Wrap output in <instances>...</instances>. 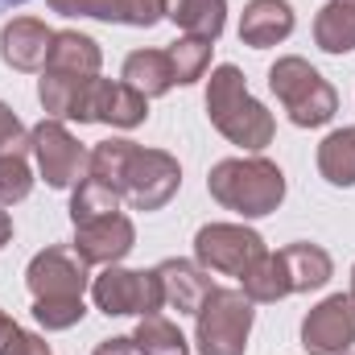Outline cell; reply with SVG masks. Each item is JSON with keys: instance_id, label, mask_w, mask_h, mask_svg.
Here are the masks:
<instances>
[{"instance_id": "obj_15", "label": "cell", "mask_w": 355, "mask_h": 355, "mask_svg": "<svg viewBox=\"0 0 355 355\" xmlns=\"http://www.w3.org/2000/svg\"><path fill=\"white\" fill-rule=\"evenodd\" d=\"M157 281H162L166 306H174L178 314H198V306L215 289L211 277H207V268L194 265V261H162L157 265Z\"/></svg>"}, {"instance_id": "obj_3", "label": "cell", "mask_w": 355, "mask_h": 355, "mask_svg": "<svg viewBox=\"0 0 355 355\" xmlns=\"http://www.w3.org/2000/svg\"><path fill=\"white\" fill-rule=\"evenodd\" d=\"M207 190H211V198L219 207H227V211H236L244 219H261V215L281 207L285 174L268 157H227V162H219L211 170Z\"/></svg>"}, {"instance_id": "obj_21", "label": "cell", "mask_w": 355, "mask_h": 355, "mask_svg": "<svg viewBox=\"0 0 355 355\" xmlns=\"http://www.w3.org/2000/svg\"><path fill=\"white\" fill-rule=\"evenodd\" d=\"M314 42L327 54H347L355 50V0H331L314 17Z\"/></svg>"}, {"instance_id": "obj_7", "label": "cell", "mask_w": 355, "mask_h": 355, "mask_svg": "<svg viewBox=\"0 0 355 355\" xmlns=\"http://www.w3.org/2000/svg\"><path fill=\"white\" fill-rule=\"evenodd\" d=\"M265 252V240L244 223H207L194 236V261L207 272H223V277H244Z\"/></svg>"}, {"instance_id": "obj_30", "label": "cell", "mask_w": 355, "mask_h": 355, "mask_svg": "<svg viewBox=\"0 0 355 355\" xmlns=\"http://www.w3.org/2000/svg\"><path fill=\"white\" fill-rule=\"evenodd\" d=\"M25 149H29V132L17 120V112L0 99V157H25Z\"/></svg>"}, {"instance_id": "obj_11", "label": "cell", "mask_w": 355, "mask_h": 355, "mask_svg": "<svg viewBox=\"0 0 355 355\" xmlns=\"http://www.w3.org/2000/svg\"><path fill=\"white\" fill-rule=\"evenodd\" d=\"M355 343V297L335 293L318 302L302 322V347L310 355H347Z\"/></svg>"}, {"instance_id": "obj_16", "label": "cell", "mask_w": 355, "mask_h": 355, "mask_svg": "<svg viewBox=\"0 0 355 355\" xmlns=\"http://www.w3.org/2000/svg\"><path fill=\"white\" fill-rule=\"evenodd\" d=\"M293 33V8L289 0H248L244 17H240V42L252 50L277 46Z\"/></svg>"}, {"instance_id": "obj_22", "label": "cell", "mask_w": 355, "mask_h": 355, "mask_svg": "<svg viewBox=\"0 0 355 355\" xmlns=\"http://www.w3.org/2000/svg\"><path fill=\"white\" fill-rule=\"evenodd\" d=\"M240 285H244V293H248L252 302H281V297L293 293L289 268H285V261H281V252H265L257 265L240 277Z\"/></svg>"}, {"instance_id": "obj_14", "label": "cell", "mask_w": 355, "mask_h": 355, "mask_svg": "<svg viewBox=\"0 0 355 355\" xmlns=\"http://www.w3.org/2000/svg\"><path fill=\"white\" fill-rule=\"evenodd\" d=\"M50 8L62 17H99L137 29H149L166 17V0H50Z\"/></svg>"}, {"instance_id": "obj_12", "label": "cell", "mask_w": 355, "mask_h": 355, "mask_svg": "<svg viewBox=\"0 0 355 355\" xmlns=\"http://www.w3.org/2000/svg\"><path fill=\"white\" fill-rule=\"evenodd\" d=\"M137 244V227L128 215H107V219H95V223H83L75 227V252L87 261V265H120Z\"/></svg>"}, {"instance_id": "obj_20", "label": "cell", "mask_w": 355, "mask_h": 355, "mask_svg": "<svg viewBox=\"0 0 355 355\" xmlns=\"http://www.w3.org/2000/svg\"><path fill=\"white\" fill-rule=\"evenodd\" d=\"M281 261L289 268V285H293V293H310V289H322L327 281H331V257L318 248V244H289V248H281Z\"/></svg>"}, {"instance_id": "obj_4", "label": "cell", "mask_w": 355, "mask_h": 355, "mask_svg": "<svg viewBox=\"0 0 355 355\" xmlns=\"http://www.w3.org/2000/svg\"><path fill=\"white\" fill-rule=\"evenodd\" d=\"M268 87L281 99V107L289 112V120L297 128H318L327 120H335L339 112V95L335 87L306 62V58H277L268 71Z\"/></svg>"}, {"instance_id": "obj_29", "label": "cell", "mask_w": 355, "mask_h": 355, "mask_svg": "<svg viewBox=\"0 0 355 355\" xmlns=\"http://www.w3.org/2000/svg\"><path fill=\"white\" fill-rule=\"evenodd\" d=\"M0 355H50V347H46L37 335L21 331V327L0 310Z\"/></svg>"}, {"instance_id": "obj_33", "label": "cell", "mask_w": 355, "mask_h": 355, "mask_svg": "<svg viewBox=\"0 0 355 355\" xmlns=\"http://www.w3.org/2000/svg\"><path fill=\"white\" fill-rule=\"evenodd\" d=\"M17 4H25V0H0V8H17Z\"/></svg>"}, {"instance_id": "obj_32", "label": "cell", "mask_w": 355, "mask_h": 355, "mask_svg": "<svg viewBox=\"0 0 355 355\" xmlns=\"http://www.w3.org/2000/svg\"><path fill=\"white\" fill-rule=\"evenodd\" d=\"M8 236H12V215H8V211L0 207V248L8 244Z\"/></svg>"}, {"instance_id": "obj_27", "label": "cell", "mask_w": 355, "mask_h": 355, "mask_svg": "<svg viewBox=\"0 0 355 355\" xmlns=\"http://www.w3.org/2000/svg\"><path fill=\"white\" fill-rule=\"evenodd\" d=\"M211 42L207 37H178L174 46L166 50L170 54V67H174V79L178 83H194V79H202L207 75V67H211Z\"/></svg>"}, {"instance_id": "obj_18", "label": "cell", "mask_w": 355, "mask_h": 355, "mask_svg": "<svg viewBox=\"0 0 355 355\" xmlns=\"http://www.w3.org/2000/svg\"><path fill=\"white\" fill-rule=\"evenodd\" d=\"M124 83L132 91H141L145 99L153 95H166L174 87V67H170V54L166 50H137L124 58Z\"/></svg>"}, {"instance_id": "obj_28", "label": "cell", "mask_w": 355, "mask_h": 355, "mask_svg": "<svg viewBox=\"0 0 355 355\" xmlns=\"http://www.w3.org/2000/svg\"><path fill=\"white\" fill-rule=\"evenodd\" d=\"M29 190H33V174H29L25 157H0V207L21 202Z\"/></svg>"}, {"instance_id": "obj_24", "label": "cell", "mask_w": 355, "mask_h": 355, "mask_svg": "<svg viewBox=\"0 0 355 355\" xmlns=\"http://www.w3.org/2000/svg\"><path fill=\"white\" fill-rule=\"evenodd\" d=\"M132 153H137L132 141H99V145L87 153V178L103 182V186H112V190L120 194V190H124V174H128ZM120 198H124V194H120Z\"/></svg>"}, {"instance_id": "obj_17", "label": "cell", "mask_w": 355, "mask_h": 355, "mask_svg": "<svg viewBox=\"0 0 355 355\" xmlns=\"http://www.w3.org/2000/svg\"><path fill=\"white\" fill-rule=\"evenodd\" d=\"M99 62H103V54H99L95 37L79 33V29H62V33H54V42H50L46 71H50V75L91 79V75H99Z\"/></svg>"}, {"instance_id": "obj_5", "label": "cell", "mask_w": 355, "mask_h": 355, "mask_svg": "<svg viewBox=\"0 0 355 355\" xmlns=\"http://www.w3.org/2000/svg\"><path fill=\"white\" fill-rule=\"evenodd\" d=\"M257 302L244 289H211L207 302L194 314V343L198 355H244L248 335H252V310Z\"/></svg>"}, {"instance_id": "obj_1", "label": "cell", "mask_w": 355, "mask_h": 355, "mask_svg": "<svg viewBox=\"0 0 355 355\" xmlns=\"http://www.w3.org/2000/svg\"><path fill=\"white\" fill-rule=\"evenodd\" d=\"M25 285L33 293V318L46 331H67V327L83 322V314H87L83 293H87L91 281H87V261L75 248L37 252L29 261Z\"/></svg>"}, {"instance_id": "obj_34", "label": "cell", "mask_w": 355, "mask_h": 355, "mask_svg": "<svg viewBox=\"0 0 355 355\" xmlns=\"http://www.w3.org/2000/svg\"><path fill=\"white\" fill-rule=\"evenodd\" d=\"M352 297H355V268H352Z\"/></svg>"}, {"instance_id": "obj_13", "label": "cell", "mask_w": 355, "mask_h": 355, "mask_svg": "<svg viewBox=\"0 0 355 355\" xmlns=\"http://www.w3.org/2000/svg\"><path fill=\"white\" fill-rule=\"evenodd\" d=\"M50 42H54V29H50L46 21L17 17V21L4 25V33H0V58H4L12 71H46Z\"/></svg>"}, {"instance_id": "obj_8", "label": "cell", "mask_w": 355, "mask_h": 355, "mask_svg": "<svg viewBox=\"0 0 355 355\" xmlns=\"http://www.w3.org/2000/svg\"><path fill=\"white\" fill-rule=\"evenodd\" d=\"M91 297L103 314H141L145 318V314H157L166 306L157 268L153 272H132V268L107 265L91 281Z\"/></svg>"}, {"instance_id": "obj_19", "label": "cell", "mask_w": 355, "mask_h": 355, "mask_svg": "<svg viewBox=\"0 0 355 355\" xmlns=\"http://www.w3.org/2000/svg\"><path fill=\"white\" fill-rule=\"evenodd\" d=\"M166 17L190 37L215 42L227 21V0H166Z\"/></svg>"}, {"instance_id": "obj_23", "label": "cell", "mask_w": 355, "mask_h": 355, "mask_svg": "<svg viewBox=\"0 0 355 355\" xmlns=\"http://www.w3.org/2000/svg\"><path fill=\"white\" fill-rule=\"evenodd\" d=\"M318 174L331 186H355V128H335L318 145Z\"/></svg>"}, {"instance_id": "obj_6", "label": "cell", "mask_w": 355, "mask_h": 355, "mask_svg": "<svg viewBox=\"0 0 355 355\" xmlns=\"http://www.w3.org/2000/svg\"><path fill=\"white\" fill-rule=\"evenodd\" d=\"M149 116V99L128 83H112V79H79L75 99L67 107V120L79 124H112V128H137Z\"/></svg>"}, {"instance_id": "obj_31", "label": "cell", "mask_w": 355, "mask_h": 355, "mask_svg": "<svg viewBox=\"0 0 355 355\" xmlns=\"http://www.w3.org/2000/svg\"><path fill=\"white\" fill-rule=\"evenodd\" d=\"M91 355H145L137 347V339H103Z\"/></svg>"}, {"instance_id": "obj_25", "label": "cell", "mask_w": 355, "mask_h": 355, "mask_svg": "<svg viewBox=\"0 0 355 355\" xmlns=\"http://www.w3.org/2000/svg\"><path fill=\"white\" fill-rule=\"evenodd\" d=\"M116 211H120V194H116L112 186H103V182H95V178H83V182L75 186V198H71V219H75V227L95 223V219H107V215H116Z\"/></svg>"}, {"instance_id": "obj_9", "label": "cell", "mask_w": 355, "mask_h": 355, "mask_svg": "<svg viewBox=\"0 0 355 355\" xmlns=\"http://www.w3.org/2000/svg\"><path fill=\"white\" fill-rule=\"evenodd\" d=\"M182 186V166L178 157H170L166 149H141L132 153L128 162V174H124V198L132 211H162Z\"/></svg>"}, {"instance_id": "obj_10", "label": "cell", "mask_w": 355, "mask_h": 355, "mask_svg": "<svg viewBox=\"0 0 355 355\" xmlns=\"http://www.w3.org/2000/svg\"><path fill=\"white\" fill-rule=\"evenodd\" d=\"M29 149H33V157H37L42 178H46L54 190H67V186H75L79 178L87 174V153H83V145L67 132L62 120H42V124L29 132Z\"/></svg>"}, {"instance_id": "obj_26", "label": "cell", "mask_w": 355, "mask_h": 355, "mask_svg": "<svg viewBox=\"0 0 355 355\" xmlns=\"http://www.w3.org/2000/svg\"><path fill=\"white\" fill-rule=\"evenodd\" d=\"M132 339H137V347L145 355H190V343L182 339V331L170 318H162V314H145L137 322Z\"/></svg>"}, {"instance_id": "obj_2", "label": "cell", "mask_w": 355, "mask_h": 355, "mask_svg": "<svg viewBox=\"0 0 355 355\" xmlns=\"http://www.w3.org/2000/svg\"><path fill=\"white\" fill-rule=\"evenodd\" d=\"M207 116H211V124L232 145L252 149V153L265 149L268 141H272V132H277L272 112L248 95V83H244L240 67H232V62H223V67L211 71V83H207Z\"/></svg>"}]
</instances>
